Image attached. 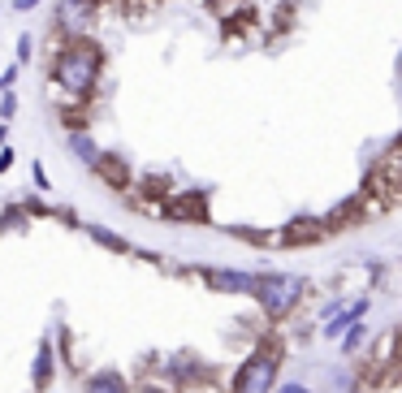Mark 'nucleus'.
I'll use <instances>...</instances> for the list:
<instances>
[{
  "label": "nucleus",
  "mask_w": 402,
  "mask_h": 393,
  "mask_svg": "<svg viewBox=\"0 0 402 393\" xmlns=\"http://www.w3.org/2000/svg\"><path fill=\"white\" fill-rule=\"evenodd\" d=\"M139 393H169V389H160V385H143Z\"/></svg>",
  "instance_id": "nucleus-22"
},
{
  "label": "nucleus",
  "mask_w": 402,
  "mask_h": 393,
  "mask_svg": "<svg viewBox=\"0 0 402 393\" xmlns=\"http://www.w3.org/2000/svg\"><path fill=\"white\" fill-rule=\"evenodd\" d=\"M91 173L104 178L113 190H125V186H130V164H125L121 156H113V152H99V160L91 164Z\"/></svg>",
  "instance_id": "nucleus-8"
},
{
  "label": "nucleus",
  "mask_w": 402,
  "mask_h": 393,
  "mask_svg": "<svg viewBox=\"0 0 402 393\" xmlns=\"http://www.w3.org/2000/svg\"><path fill=\"white\" fill-rule=\"evenodd\" d=\"M165 216L173 220H208V194L204 190H182V194H169L160 203Z\"/></svg>",
  "instance_id": "nucleus-6"
},
{
  "label": "nucleus",
  "mask_w": 402,
  "mask_h": 393,
  "mask_svg": "<svg viewBox=\"0 0 402 393\" xmlns=\"http://www.w3.org/2000/svg\"><path fill=\"white\" fill-rule=\"evenodd\" d=\"M212 13H216L221 22H230L234 13H238V22H251V17H256V13H251V5H247V0H212Z\"/></svg>",
  "instance_id": "nucleus-14"
},
{
  "label": "nucleus",
  "mask_w": 402,
  "mask_h": 393,
  "mask_svg": "<svg viewBox=\"0 0 402 393\" xmlns=\"http://www.w3.org/2000/svg\"><path fill=\"white\" fill-rule=\"evenodd\" d=\"M35 5H39V0H13V9H18V13H31Z\"/></svg>",
  "instance_id": "nucleus-20"
},
{
  "label": "nucleus",
  "mask_w": 402,
  "mask_h": 393,
  "mask_svg": "<svg viewBox=\"0 0 402 393\" xmlns=\"http://www.w3.org/2000/svg\"><path fill=\"white\" fill-rule=\"evenodd\" d=\"M83 393H130V380H125L117 367H104V372L83 380Z\"/></svg>",
  "instance_id": "nucleus-10"
},
{
  "label": "nucleus",
  "mask_w": 402,
  "mask_h": 393,
  "mask_svg": "<svg viewBox=\"0 0 402 393\" xmlns=\"http://www.w3.org/2000/svg\"><path fill=\"white\" fill-rule=\"evenodd\" d=\"M0 95H5V83H0Z\"/></svg>",
  "instance_id": "nucleus-23"
},
{
  "label": "nucleus",
  "mask_w": 402,
  "mask_h": 393,
  "mask_svg": "<svg viewBox=\"0 0 402 393\" xmlns=\"http://www.w3.org/2000/svg\"><path fill=\"white\" fill-rule=\"evenodd\" d=\"M199 277H204L208 290H216V294H251L260 273H242V268H204Z\"/></svg>",
  "instance_id": "nucleus-5"
},
{
  "label": "nucleus",
  "mask_w": 402,
  "mask_h": 393,
  "mask_svg": "<svg viewBox=\"0 0 402 393\" xmlns=\"http://www.w3.org/2000/svg\"><path fill=\"white\" fill-rule=\"evenodd\" d=\"M320 238H329V225L316 216H303V220H290V225L277 234L282 247H307V242H320Z\"/></svg>",
  "instance_id": "nucleus-7"
},
{
  "label": "nucleus",
  "mask_w": 402,
  "mask_h": 393,
  "mask_svg": "<svg viewBox=\"0 0 402 393\" xmlns=\"http://www.w3.org/2000/svg\"><path fill=\"white\" fill-rule=\"evenodd\" d=\"M104 69V52L91 39H61V48H53V87H61L69 100H91V91L99 83Z\"/></svg>",
  "instance_id": "nucleus-1"
},
{
  "label": "nucleus",
  "mask_w": 402,
  "mask_h": 393,
  "mask_svg": "<svg viewBox=\"0 0 402 393\" xmlns=\"http://www.w3.org/2000/svg\"><path fill=\"white\" fill-rule=\"evenodd\" d=\"M303 294H307L303 277H294V273H260L251 299L260 303V311L268 315V320H286V315L303 303Z\"/></svg>",
  "instance_id": "nucleus-3"
},
{
  "label": "nucleus",
  "mask_w": 402,
  "mask_h": 393,
  "mask_svg": "<svg viewBox=\"0 0 402 393\" xmlns=\"http://www.w3.org/2000/svg\"><path fill=\"white\" fill-rule=\"evenodd\" d=\"M87 234H91V242H99V247H109V251H117V255H130L134 247L125 242L121 234H113L109 225H87Z\"/></svg>",
  "instance_id": "nucleus-12"
},
{
  "label": "nucleus",
  "mask_w": 402,
  "mask_h": 393,
  "mask_svg": "<svg viewBox=\"0 0 402 393\" xmlns=\"http://www.w3.org/2000/svg\"><path fill=\"white\" fill-rule=\"evenodd\" d=\"M277 376H282V341L268 337L260 341L256 350L242 359V367L234 372V393H272L277 389Z\"/></svg>",
  "instance_id": "nucleus-2"
},
{
  "label": "nucleus",
  "mask_w": 402,
  "mask_h": 393,
  "mask_svg": "<svg viewBox=\"0 0 402 393\" xmlns=\"http://www.w3.org/2000/svg\"><path fill=\"white\" fill-rule=\"evenodd\" d=\"M363 341H368V324H363V320L346 324V333H342V350H346V355H359Z\"/></svg>",
  "instance_id": "nucleus-15"
},
{
  "label": "nucleus",
  "mask_w": 402,
  "mask_h": 393,
  "mask_svg": "<svg viewBox=\"0 0 402 393\" xmlns=\"http://www.w3.org/2000/svg\"><path fill=\"white\" fill-rule=\"evenodd\" d=\"M169 376H173V380H204L208 372H204V363H199V359L178 355V359H173V367H169Z\"/></svg>",
  "instance_id": "nucleus-13"
},
{
  "label": "nucleus",
  "mask_w": 402,
  "mask_h": 393,
  "mask_svg": "<svg viewBox=\"0 0 402 393\" xmlns=\"http://www.w3.org/2000/svg\"><path fill=\"white\" fill-rule=\"evenodd\" d=\"M22 61H31V35L18 39V65H22Z\"/></svg>",
  "instance_id": "nucleus-17"
},
{
  "label": "nucleus",
  "mask_w": 402,
  "mask_h": 393,
  "mask_svg": "<svg viewBox=\"0 0 402 393\" xmlns=\"http://www.w3.org/2000/svg\"><path fill=\"white\" fill-rule=\"evenodd\" d=\"M69 152H74V156H78V160L91 169V164L99 160V143H95L87 130H69Z\"/></svg>",
  "instance_id": "nucleus-11"
},
{
  "label": "nucleus",
  "mask_w": 402,
  "mask_h": 393,
  "mask_svg": "<svg viewBox=\"0 0 402 393\" xmlns=\"http://www.w3.org/2000/svg\"><path fill=\"white\" fill-rule=\"evenodd\" d=\"M272 393H312V389H307V385H298V380H294V385H282V389H272Z\"/></svg>",
  "instance_id": "nucleus-19"
},
{
  "label": "nucleus",
  "mask_w": 402,
  "mask_h": 393,
  "mask_svg": "<svg viewBox=\"0 0 402 393\" xmlns=\"http://www.w3.org/2000/svg\"><path fill=\"white\" fill-rule=\"evenodd\" d=\"M13 160H18V156L9 152V147H0V173H9V169H13Z\"/></svg>",
  "instance_id": "nucleus-18"
},
{
  "label": "nucleus",
  "mask_w": 402,
  "mask_h": 393,
  "mask_svg": "<svg viewBox=\"0 0 402 393\" xmlns=\"http://www.w3.org/2000/svg\"><path fill=\"white\" fill-rule=\"evenodd\" d=\"M95 13H99V0H57V31L65 39H87Z\"/></svg>",
  "instance_id": "nucleus-4"
},
{
  "label": "nucleus",
  "mask_w": 402,
  "mask_h": 393,
  "mask_svg": "<svg viewBox=\"0 0 402 393\" xmlns=\"http://www.w3.org/2000/svg\"><path fill=\"white\" fill-rule=\"evenodd\" d=\"M53 376H57V359H53V341H39V350H35V372H31V385L43 393L48 385H53Z\"/></svg>",
  "instance_id": "nucleus-9"
},
{
  "label": "nucleus",
  "mask_w": 402,
  "mask_h": 393,
  "mask_svg": "<svg viewBox=\"0 0 402 393\" xmlns=\"http://www.w3.org/2000/svg\"><path fill=\"white\" fill-rule=\"evenodd\" d=\"M18 113V95L13 91H5V95H0V121H9Z\"/></svg>",
  "instance_id": "nucleus-16"
},
{
  "label": "nucleus",
  "mask_w": 402,
  "mask_h": 393,
  "mask_svg": "<svg viewBox=\"0 0 402 393\" xmlns=\"http://www.w3.org/2000/svg\"><path fill=\"white\" fill-rule=\"evenodd\" d=\"M35 186H39V190H48V173H43V164H35Z\"/></svg>",
  "instance_id": "nucleus-21"
}]
</instances>
